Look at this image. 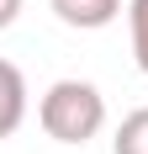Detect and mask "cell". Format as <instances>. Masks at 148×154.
Here are the masks:
<instances>
[{
  "label": "cell",
  "mask_w": 148,
  "mask_h": 154,
  "mask_svg": "<svg viewBox=\"0 0 148 154\" xmlns=\"http://www.w3.org/2000/svg\"><path fill=\"white\" fill-rule=\"evenodd\" d=\"M37 122L53 143H90L106 128V96L90 80H53L37 101Z\"/></svg>",
  "instance_id": "1"
},
{
  "label": "cell",
  "mask_w": 148,
  "mask_h": 154,
  "mask_svg": "<svg viewBox=\"0 0 148 154\" xmlns=\"http://www.w3.org/2000/svg\"><path fill=\"white\" fill-rule=\"evenodd\" d=\"M53 5V16H58L64 27H74V32H101V27H111L122 16V0H48Z\"/></svg>",
  "instance_id": "2"
},
{
  "label": "cell",
  "mask_w": 148,
  "mask_h": 154,
  "mask_svg": "<svg viewBox=\"0 0 148 154\" xmlns=\"http://www.w3.org/2000/svg\"><path fill=\"white\" fill-rule=\"evenodd\" d=\"M27 122V75L11 59H0V138H11Z\"/></svg>",
  "instance_id": "3"
},
{
  "label": "cell",
  "mask_w": 148,
  "mask_h": 154,
  "mask_svg": "<svg viewBox=\"0 0 148 154\" xmlns=\"http://www.w3.org/2000/svg\"><path fill=\"white\" fill-rule=\"evenodd\" d=\"M111 154H148V106L127 112L117 128V138H111Z\"/></svg>",
  "instance_id": "4"
},
{
  "label": "cell",
  "mask_w": 148,
  "mask_h": 154,
  "mask_svg": "<svg viewBox=\"0 0 148 154\" xmlns=\"http://www.w3.org/2000/svg\"><path fill=\"white\" fill-rule=\"evenodd\" d=\"M127 32H132V59L148 75V0H127Z\"/></svg>",
  "instance_id": "5"
},
{
  "label": "cell",
  "mask_w": 148,
  "mask_h": 154,
  "mask_svg": "<svg viewBox=\"0 0 148 154\" xmlns=\"http://www.w3.org/2000/svg\"><path fill=\"white\" fill-rule=\"evenodd\" d=\"M16 16H21V0H0V32H5V27H11V21H16Z\"/></svg>",
  "instance_id": "6"
}]
</instances>
